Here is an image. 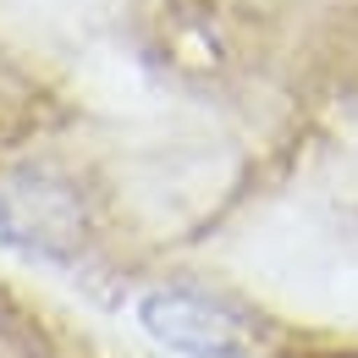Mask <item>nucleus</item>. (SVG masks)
Masks as SVG:
<instances>
[{"mask_svg":"<svg viewBox=\"0 0 358 358\" xmlns=\"http://www.w3.org/2000/svg\"><path fill=\"white\" fill-rule=\"evenodd\" d=\"M143 325H149L160 342L182 348V353H231V342H237L231 314L215 309L210 298H187V292L149 298V303H143Z\"/></svg>","mask_w":358,"mask_h":358,"instance_id":"f257e3e1","label":"nucleus"}]
</instances>
